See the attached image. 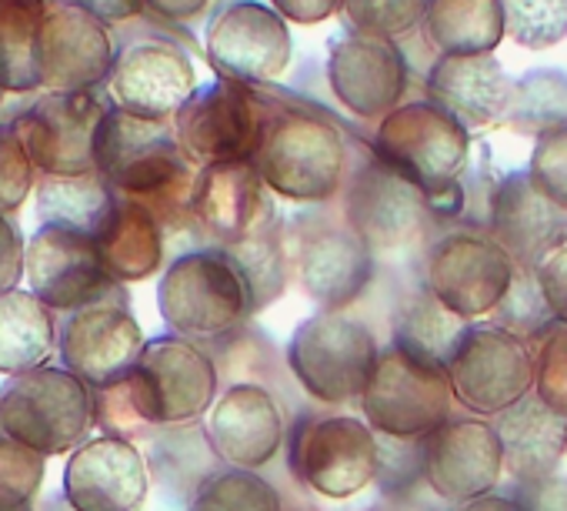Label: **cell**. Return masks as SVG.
<instances>
[{
  "label": "cell",
  "mask_w": 567,
  "mask_h": 511,
  "mask_svg": "<svg viewBox=\"0 0 567 511\" xmlns=\"http://www.w3.org/2000/svg\"><path fill=\"white\" fill-rule=\"evenodd\" d=\"M288 468L324 501H348L381 474V438L354 415L305 411L288 431Z\"/></svg>",
  "instance_id": "7"
},
{
  "label": "cell",
  "mask_w": 567,
  "mask_h": 511,
  "mask_svg": "<svg viewBox=\"0 0 567 511\" xmlns=\"http://www.w3.org/2000/svg\"><path fill=\"white\" fill-rule=\"evenodd\" d=\"M504 474V451L494 421L447 418L421 438V478L447 504H467L497 488Z\"/></svg>",
  "instance_id": "21"
},
{
  "label": "cell",
  "mask_w": 567,
  "mask_h": 511,
  "mask_svg": "<svg viewBox=\"0 0 567 511\" xmlns=\"http://www.w3.org/2000/svg\"><path fill=\"white\" fill-rule=\"evenodd\" d=\"M18 511H34V504H24V508H18Z\"/></svg>",
  "instance_id": "52"
},
{
  "label": "cell",
  "mask_w": 567,
  "mask_h": 511,
  "mask_svg": "<svg viewBox=\"0 0 567 511\" xmlns=\"http://www.w3.org/2000/svg\"><path fill=\"white\" fill-rule=\"evenodd\" d=\"M511 41L527 51L554 48L567 38V0H501Z\"/></svg>",
  "instance_id": "38"
},
{
  "label": "cell",
  "mask_w": 567,
  "mask_h": 511,
  "mask_svg": "<svg viewBox=\"0 0 567 511\" xmlns=\"http://www.w3.org/2000/svg\"><path fill=\"white\" fill-rule=\"evenodd\" d=\"M464 328H467V321H461L454 311H447L424 285H414L411 292H404L398 298L391 345H398L424 361L447 365V355L454 351Z\"/></svg>",
  "instance_id": "34"
},
{
  "label": "cell",
  "mask_w": 567,
  "mask_h": 511,
  "mask_svg": "<svg viewBox=\"0 0 567 511\" xmlns=\"http://www.w3.org/2000/svg\"><path fill=\"white\" fill-rule=\"evenodd\" d=\"M38 94H24V98H8V94H0V131H8L31 104H34Z\"/></svg>",
  "instance_id": "50"
},
{
  "label": "cell",
  "mask_w": 567,
  "mask_h": 511,
  "mask_svg": "<svg viewBox=\"0 0 567 511\" xmlns=\"http://www.w3.org/2000/svg\"><path fill=\"white\" fill-rule=\"evenodd\" d=\"M444 368L454 401L477 418H497L534 391V348L501 325H467Z\"/></svg>",
  "instance_id": "13"
},
{
  "label": "cell",
  "mask_w": 567,
  "mask_h": 511,
  "mask_svg": "<svg viewBox=\"0 0 567 511\" xmlns=\"http://www.w3.org/2000/svg\"><path fill=\"white\" fill-rule=\"evenodd\" d=\"M328 84L354 117L381 124L391 111L408 104L411 64L398 41L348 28L331 41Z\"/></svg>",
  "instance_id": "19"
},
{
  "label": "cell",
  "mask_w": 567,
  "mask_h": 511,
  "mask_svg": "<svg viewBox=\"0 0 567 511\" xmlns=\"http://www.w3.org/2000/svg\"><path fill=\"white\" fill-rule=\"evenodd\" d=\"M494 431L504 451V471L517 484L554 478L567 454V415L544 405L534 391L497 415Z\"/></svg>",
  "instance_id": "28"
},
{
  "label": "cell",
  "mask_w": 567,
  "mask_h": 511,
  "mask_svg": "<svg viewBox=\"0 0 567 511\" xmlns=\"http://www.w3.org/2000/svg\"><path fill=\"white\" fill-rule=\"evenodd\" d=\"M207 441L220 464L260 471L288 441V421L277 398L250 381L230 385L207 411Z\"/></svg>",
  "instance_id": "24"
},
{
  "label": "cell",
  "mask_w": 567,
  "mask_h": 511,
  "mask_svg": "<svg viewBox=\"0 0 567 511\" xmlns=\"http://www.w3.org/2000/svg\"><path fill=\"white\" fill-rule=\"evenodd\" d=\"M270 8L284 18V21H295V24H321L328 18H334L344 0H270Z\"/></svg>",
  "instance_id": "47"
},
{
  "label": "cell",
  "mask_w": 567,
  "mask_h": 511,
  "mask_svg": "<svg viewBox=\"0 0 567 511\" xmlns=\"http://www.w3.org/2000/svg\"><path fill=\"white\" fill-rule=\"evenodd\" d=\"M194 91L197 71L190 54L164 38L124 44L107 81L111 104L151 121H174Z\"/></svg>",
  "instance_id": "22"
},
{
  "label": "cell",
  "mask_w": 567,
  "mask_h": 511,
  "mask_svg": "<svg viewBox=\"0 0 567 511\" xmlns=\"http://www.w3.org/2000/svg\"><path fill=\"white\" fill-rule=\"evenodd\" d=\"M151 471L134 441L91 438L64 468V494L78 511H141Z\"/></svg>",
  "instance_id": "26"
},
{
  "label": "cell",
  "mask_w": 567,
  "mask_h": 511,
  "mask_svg": "<svg viewBox=\"0 0 567 511\" xmlns=\"http://www.w3.org/2000/svg\"><path fill=\"white\" fill-rule=\"evenodd\" d=\"M94 428V388L64 365L31 368L0 385V435L44 454H74Z\"/></svg>",
  "instance_id": "6"
},
{
  "label": "cell",
  "mask_w": 567,
  "mask_h": 511,
  "mask_svg": "<svg viewBox=\"0 0 567 511\" xmlns=\"http://www.w3.org/2000/svg\"><path fill=\"white\" fill-rule=\"evenodd\" d=\"M58 351L54 311L34 292H11L0 298V375H24L51 365Z\"/></svg>",
  "instance_id": "31"
},
{
  "label": "cell",
  "mask_w": 567,
  "mask_h": 511,
  "mask_svg": "<svg viewBox=\"0 0 567 511\" xmlns=\"http://www.w3.org/2000/svg\"><path fill=\"white\" fill-rule=\"evenodd\" d=\"M374 154L421 187L437 214L461 204V177L471 161V131L431 101H408L374 131Z\"/></svg>",
  "instance_id": "4"
},
{
  "label": "cell",
  "mask_w": 567,
  "mask_h": 511,
  "mask_svg": "<svg viewBox=\"0 0 567 511\" xmlns=\"http://www.w3.org/2000/svg\"><path fill=\"white\" fill-rule=\"evenodd\" d=\"M157 308L171 335L194 345H217L257 315L254 295L224 247H190L167 265L157 285Z\"/></svg>",
  "instance_id": "3"
},
{
  "label": "cell",
  "mask_w": 567,
  "mask_h": 511,
  "mask_svg": "<svg viewBox=\"0 0 567 511\" xmlns=\"http://www.w3.org/2000/svg\"><path fill=\"white\" fill-rule=\"evenodd\" d=\"M264 111L267 101L257 94V88L217 78L214 84L197 88L177 111L174 137L197 171L217 164H244L257 154Z\"/></svg>",
  "instance_id": "14"
},
{
  "label": "cell",
  "mask_w": 567,
  "mask_h": 511,
  "mask_svg": "<svg viewBox=\"0 0 567 511\" xmlns=\"http://www.w3.org/2000/svg\"><path fill=\"white\" fill-rule=\"evenodd\" d=\"M504 124L530 137H540L567 124V74L554 68H540L517 78Z\"/></svg>",
  "instance_id": "35"
},
{
  "label": "cell",
  "mask_w": 567,
  "mask_h": 511,
  "mask_svg": "<svg viewBox=\"0 0 567 511\" xmlns=\"http://www.w3.org/2000/svg\"><path fill=\"white\" fill-rule=\"evenodd\" d=\"M514 278V258L487 227H451L427 241L421 258V285L467 325L497 315Z\"/></svg>",
  "instance_id": "8"
},
{
  "label": "cell",
  "mask_w": 567,
  "mask_h": 511,
  "mask_svg": "<svg viewBox=\"0 0 567 511\" xmlns=\"http://www.w3.org/2000/svg\"><path fill=\"white\" fill-rule=\"evenodd\" d=\"M534 275H537V288H540L554 321L567 325V244L557 247L550 258H544L534 268Z\"/></svg>",
  "instance_id": "46"
},
{
  "label": "cell",
  "mask_w": 567,
  "mask_h": 511,
  "mask_svg": "<svg viewBox=\"0 0 567 511\" xmlns=\"http://www.w3.org/2000/svg\"><path fill=\"white\" fill-rule=\"evenodd\" d=\"M457 511H524V508H520V501H517L514 494H497V491H491V494H484V498H474V501L461 504Z\"/></svg>",
  "instance_id": "49"
},
{
  "label": "cell",
  "mask_w": 567,
  "mask_h": 511,
  "mask_svg": "<svg viewBox=\"0 0 567 511\" xmlns=\"http://www.w3.org/2000/svg\"><path fill=\"white\" fill-rule=\"evenodd\" d=\"M111 108L101 94H51L41 91L34 104L8 127L21 137L38 174H91L94 137Z\"/></svg>",
  "instance_id": "18"
},
{
  "label": "cell",
  "mask_w": 567,
  "mask_h": 511,
  "mask_svg": "<svg viewBox=\"0 0 567 511\" xmlns=\"http://www.w3.org/2000/svg\"><path fill=\"white\" fill-rule=\"evenodd\" d=\"M34 187L38 167L31 164L21 137L14 131H0V217H14Z\"/></svg>",
  "instance_id": "44"
},
{
  "label": "cell",
  "mask_w": 567,
  "mask_h": 511,
  "mask_svg": "<svg viewBox=\"0 0 567 511\" xmlns=\"http://www.w3.org/2000/svg\"><path fill=\"white\" fill-rule=\"evenodd\" d=\"M374 331L348 311H318L288 341V368L321 405L361 401L378 365Z\"/></svg>",
  "instance_id": "10"
},
{
  "label": "cell",
  "mask_w": 567,
  "mask_h": 511,
  "mask_svg": "<svg viewBox=\"0 0 567 511\" xmlns=\"http://www.w3.org/2000/svg\"><path fill=\"white\" fill-rule=\"evenodd\" d=\"M144 4L161 21L187 24V21H197L210 8V0H144Z\"/></svg>",
  "instance_id": "48"
},
{
  "label": "cell",
  "mask_w": 567,
  "mask_h": 511,
  "mask_svg": "<svg viewBox=\"0 0 567 511\" xmlns=\"http://www.w3.org/2000/svg\"><path fill=\"white\" fill-rule=\"evenodd\" d=\"M48 0H0V94H41L38 34L48 18Z\"/></svg>",
  "instance_id": "33"
},
{
  "label": "cell",
  "mask_w": 567,
  "mask_h": 511,
  "mask_svg": "<svg viewBox=\"0 0 567 511\" xmlns=\"http://www.w3.org/2000/svg\"><path fill=\"white\" fill-rule=\"evenodd\" d=\"M427 101L461 127H494L507 117L514 81L494 54L454 58L441 54L424 78Z\"/></svg>",
  "instance_id": "27"
},
{
  "label": "cell",
  "mask_w": 567,
  "mask_h": 511,
  "mask_svg": "<svg viewBox=\"0 0 567 511\" xmlns=\"http://www.w3.org/2000/svg\"><path fill=\"white\" fill-rule=\"evenodd\" d=\"M267 101L254 167L270 194L295 204H328L348 184L351 147L344 131L311 104Z\"/></svg>",
  "instance_id": "2"
},
{
  "label": "cell",
  "mask_w": 567,
  "mask_h": 511,
  "mask_svg": "<svg viewBox=\"0 0 567 511\" xmlns=\"http://www.w3.org/2000/svg\"><path fill=\"white\" fill-rule=\"evenodd\" d=\"M94 167L124 201L151 211L164 234L194 231L190 194L197 167L184 157L174 121H151L111 104L94 137Z\"/></svg>",
  "instance_id": "1"
},
{
  "label": "cell",
  "mask_w": 567,
  "mask_h": 511,
  "mask_svg": "<svg viewBox=\"0 0 567 511\" xmlns=\"http://www.w3.org/2000/svg\"><path fill=\"white\" fill-rule=\"evenodd\" d=\"M291 282L321 305V311H348L374 282L378 262L351 231L344 214L321 204L298 211L284 224Z\"/></svg>",
  "instance_id": "5"
},
{
  "label": "cell",
  "mask_w": 567,
  "mask_h": 511,
  "mask_svg": "<svg viewBox=\"0 0 567 511\" xmlns=\"http://www.w3.org/2000/svg\"><path fill=\"white\" fill-rule=\"evenodd\" d=\"M454 388L444 365L424 361L398 345L381 348L361 395L364 421L394 441H421L451 418Z\"/></svg>",
  "instance_id": "12"
},
{
  "label": "cell",
  "mask_w": 567,
  "mask_h": 511,
  "mask_svg": "<svg viewBox=\"0 0 567 511\" xmlns=\"http://www.w3.org/2000/svg\"><path fill=\"white\" fill-rule=\"evenodd\" d=\"M190 221L207 247H237L264 231L280 227L270 187L250 161L197 171L190 194Z\"/></svg>",
  "instance_id": "20"
},
{
  "label": "cell",
  "mask_w": 567,
  "mask_h": 511,
  "mask_svg": "<svg viewBox=\"0 0 567 511\" xmlns=\"http://www.w3.org/2000/svg\"><path fill=\"white\" fill-rule=\"evenodd\" d=\"M534 395L567 415V325H550L534 338Z\"/></svg>",
  "instance_id": "41"
},
{
  "label": "cell",
  "mask_w": 567,
  "mask_h": 511,
  "mask_svg": "<svg viewBox=\"0 0 567 511\" xmlns=\"http://www.w3.org/2000/svg\"><path fill=\"white\" fill-rule=\"evenodd\" d=\"M38 217L41 227H68L97 237L111 221L121 194L101 171L91 174H38Z\"/></svg>",
  "instance_id": "30"
},
{
  "label": "cell",
  "mask_w": 567,
  "mask_h": 511,
  "mask_svg": "<svg viewBox=\"0 0 567 511\" xmlns=\"http://www.w3.org/2000/svg\"><path fill=\"white\" fill-rule=\"evenodd\" d=\"M94 425L107 438H124V441H137V438L154 435V428L141 418L124 378H117L104 388H94Z\"/></svg>",
  "instance_id": "43"
},
{
  "label": "cell",
  "mask_w": 567,
  "mask_h": 511,
  "mask_svg": "<svg viewBox=\"0 0 567 511\" xmlns=\"http://www.w3.org/2000/svg\"><path fill=\"white\" fill-rule=\"evenodd\" d=\"M28 282L54 315L94 305H131L127 288L104 268L97 241L68 227H38L31 234Z\"/></svg>",
  "instance_id": "15"
},
{
  "label": "cell",
  "mask_w": 567,
  "mask_h": 511,
  "mask_svg": "<svg viewBox=\"0 0 567 511\" xmlns=\"http://www.w3.org/2000/svg\"><path fill=\"white\" fill-rule=\"evenodd\" d=\"M487 231L517 268H537L567 244V211L550 204L524 167L494 184L487 201Z\"/></svg>",
  "instance_id": "25"
},
{
  "label": "cell",
  "mask_w": 567,
  "mask_h": 511,
  "mask_svg": "<svg viewBox=\"0 0 567 511\" xmlns=\"http://www.w3.org/2000/svg\"><path fill=\"white\" fill-rule=\"evenodd\" d=\"M28 272V244L11 217H0V298L18 292Z\"/></svg>",
  "instance_id": "45"
},
{
  "label": "cell",
  "mask_w": 567,
  "mask_h": 511,
  "mask_svg": "<svg viewBox=\"0 0 567 511\" xmlns=\"http://www.w3.org/2000/svg\"><path fill=\"white\" fill-rule=\"evenodd\" d=\"M344 221L374 254V262H401L424 244L437 211L431 197L404 174L388 167L374 151L361 157L344 184Z\"/></svg>",
  "instance_id": "9"
},
{
  "label": "cell",
  "mask_w": 567,
  "mask_h": 511,
  "mask_svg": "<svg viewBox=\"0 0 567 511\" xmlns=\"http://www.w3.org/2000/svg\"><path fill=\"white\" fill-rule=\"evenodd\" d=\"M230 258L237 262L250 295H254V308L264 311L270 302H277L291 282V268H288V251H284V224L274 231H264L237 247H224Z\"/></svg>",
  "instance_id": "37"
},
{
  "label": "cell",
  "mask_w": 567,
  "mask_h": 511,
  "mask_svg": "<svg viewBox=\"0 0 567 511\" xmlns=\"http://www.w3.org/2000/svg\"><path fill=\"white\" fill-rule=\"evenodd\" d=\"M187 511H284V494L257 471L220 464L187 498Z\"/></svg>",
  "instance_id": "36"
},
{
  "label": "cell",
  "mask_w": 567,
  "mask_h": 511,
  "mask_svg": "<svg viewBox=\"0 0 567 511\" xmlns=\"http://www.w3.org/2000/svg\"><path fill=\"white\" fill-rule=\"evenodd\" d=\"M94 241H97L104 268L121 285L151 278L154 272H161L164 254H167V237H164V227L157 224V217L124 197Z\"/></svg>",
  "instance_id": "29"
},
{
  "label": "cell",
  "mask_w": 567,
  "mask_h": 511,
  "mask_svg": "<svg viewBox=\"0 0 567 511\" xmlns=\"http://www.w3.org/2000/svg\"><path fill=\"white\" fill-rule=\"evenodd\" d=\"M527 174L550 204L567 211V124L534 137Z\"/></svg>",
  "instance_id": "42"
},
{
  "label": "cell",
  "mask_w": 567,
  "mask_h": 511,
  "mask_svg": "<svg viewBox=\"0 0 567 511\" xmlns=\"http://www.w3.org/2000/svg\"><path fill=\"white\" fill-rule=\"evenodd\" d=\"M48 4L38 34L41 88L51 94H101L121 51L111 28L68 0H48Z\"/></svg>",
  "instance_id": "17"
},
{
  "label": "cell",
  "mask_w": 567,
  "mask_h": 511,
  "mask_svg": "<svg viewBox=\"0 0 567 511\" xmlns=\"http://www.w3.org/2000/svg\"><path fill=\"white\" fill-rule=\"evenodd\" d=\"M207 64L220 81L260 88L291 64V31L274 8L257 0H230L207 21Z\"/></svg>",
  "instance_id": "16"
},
{
  "label": "cell",
  "mask_w": 567,
  "mask_h": 511,
  "mask_svg": "<svg viewBox=\"0 0 567 511\" xmlns=\"http://www.w3.org/2000/svg\"><path fill=\"white\" fill-rule=\"evenodd\" d=\"M44 474V454L0 435V511H18L24 504H34Z\"/></svg>",
  "instance_id": "40"
},
{
  "label": "cell",
  "mask_w": 567,
  "mask_h": 511,
  "mask_svg": "<svg viewBox=\"0 0 567 511\" xmlns=\"http://www.w3.org/2000/svg\"><path fill=\"white\" fill-rule=\"evenodd\" d=\"M427 0H344V21L351 31L378 34V38H401L424 21Z\"/></svg>",
  "instance_id": "39"
},
{
  "label": "cell",
  "mask_w": 567,
  "mask_h": 511,
  "mask_svg": "<svg viewBox=\"0 0 567 511\" xmlns=\"http://www.w3.org/2000/svg\"><path fill=\"white\" fill-rule=\"evenodd\" d=\"M421 31L427 44L454 58L494 54L507 34L501 0H427Z\"/></svg>",
  "instance_id": "32"
},
{
  "label": "cell",
  "mask_w": 567,
  "mask_h": 511,
  "mask_svg": "<svg viewBox=\"0 0 567 511\" xmlns=\"http://www.w3.org/2000/svg\"><path fill=\"white\" fill-rule=\"evenodd\" d=\"M38 511H78V508H74V504L68 501V494L61 491V494H48V501H44Z\"/></svg>",
  "instance_id": "51"
},
{
  "label": "cell",
  "mask_w": 567,
  "mask_h": 511,
  "mask_svg": "<svg viewBox=\"0 0 567 511\" xmlns=\"http://www.w3.org/2000/svg\"><path fill=\"white\" fill-rule=\"evenodd\" d=\"M124 381L154 431L197 425L217 401V361L177 335L151 338Z\"/></svg>",
  "instance_id": "11"
},
{
  "label": "cell",
  "mask_w": 567,
  "mask_h": 511,
  "mask_svg": "<svg viewBox=\"0 0 567 511\" xmlns=\"http://www.w3.org/2000/svg\"><path fill=\"white\" fill-rule=\"evenodd\" d=\"M147 338L131 315V305H94L58 321V355L61 365L91 388H104L124 378Z\"/></svg>",
  "instance_id": "23"
}]
</instances>
